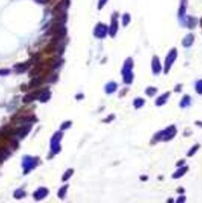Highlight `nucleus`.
Masks as SVG:
<instances>
[{
  "label": "nucleus",
  "instance_id": "39448f33",
  "mask_svg": "<svg viewBox=\"0 0 202 203\" xmlns=\"http://www.w3.org/2000/svg\"><path fill=\"white\" fill-rule=\"evenodd\" d=\"M153 72H155V74L159 73L160 70H161V66H160L159 59H157V57H155V58H153Z\"/></svg>",
  "mask_w": 202,
  "mask_h": 203
},
{
  "label": "nucleus",
  "instance_id": "f257e3e1",
  "mask_svg": "<svg viewBox=\"0 0 202 203\" xmlns=\"http://www.w3.org/2000/svg\"><path fill=\"white\" fill-rule=\"evenodd\" d=\"M176 133H177V130H176L175 126L174 125H170L167 129L155 134V138L156 141H169V140H171L173 137L175 136Z\"/></svg>",
  "mask_w": 202,
  "mask_h": 203
},
{
  "label": "nucleus",
  "instance_id": "423d86ee",
  "mask_svg": "<svg viewBox=\"0 0 202 203\" xmlns=\"http://www.w3.org/2000/svg\"><path fill=\"white\" fill-rule=\"evenodd\" d=\"M190 103H191V98L189 96H184L183 97H182V101H181V103H180V106L182 108H185V107H188L189 105H190Z\"/></svg>",
  "mask_w": 202,
  "mask_h": 203
},
{
  "label": "nucleus",
  "instance_id": "6e6552de",
  "mask_svg": "<svg viewBox=\"0 0 202 203\" xmlns=\"http://www.w3.org/2000/svg\"><path fill=\"white\" fill-rule=\"evenodd\" d=\"M195 91L198 95H202V80H199L195 83Z\"/></svg>",
  "mask_w": 202,
  "mask_h": 203
},
{
  "label": "nucleus",
  "instance_id": "9d476101",
  "mask_svg": "<svg viewBox=\"0 0 202 203\" xmlns=\"http://www.w3.org/2000/svg\"><path fill=\"white\" fill-rule=\"evenodd\" d=\"M156 92H157V89L156 88H155V87H149L148 89L146 90L147 95H148V96H151L156 94Z\"/></svg>",
  "mask_w": 202,
  "mask_h": 203
},
{
  "label": "nucleus",
  "instance_id": "2eb2a0df",
  "mask_svg": "<svg viewBox=\"0 0 202 203\" xmlns=\"http://www.w3.org/2000/svg\"><path fill=\"white\" fill-rule=\"evenodd\" d=\"M178 192H179V193H183L184 192V189H183V188H178Z\"/></svg>",
  "mask_w": 202,
  "mask_h": 203
},
{
  "label": "nucleus",
  "instance_id": "0eeeda50",
  "mask_svg": "<svg viewBox=\"0 0 202 203\" xmlns=\"http://www.w3.org/2000/svg\"><path fill=\"white\" fill-rule=\"evenodd\" d=\"M193 41H194V36L190 34V35H188L186 38H184L183 45L185 46V47H189V46H191V45H192Z\"/></svg>",
  "mask_w": 202,
  "mask_h": 203
},
{
  "label": "nucleus",
  "instance_id": "20e7f679",
  "mask_svg": "<svg viewBox=\"0 0 202 203\" xmlns=\"http://www.w3.org/2000/svg\"><path fill=\"white\" fill-rule=\"evenodd\" d=\"M169 96V93H165L164 95H162L161 96H159V97L156 99V102H155V104H156L157 106H162V105H164L165 103L167 102V100H168V97Z\"/></svg>",
  "mask_w": 202,
  "mask_h": 203
},
{
  "label": "nucleus",
  "instance_id": "ddd939ff",
  "mask_svg": "<svg viewBox=\"0 0 202 203\" xmlns=\"http://www.w3.org/2000/svg\"><path fill=\"white\" fill-rule=\"evenodd\" d=\"M195 125H199V126H201V127H202V122H199V121H197V122H195Z\"/></svg>",
  "mask_w": 202,
  "mask_h": 203
},
{
  "label": "nucleus",
  "instance_id": "f03ea898",
  "mask_svg": "<svg viewBox=\"0 0 202 203\" xmlns=\"http://www.w3.org/2000/svg\"><path fill=\"white\" fill-rule=\"evenodd\" d=\"M176 56H177V51H176L175 49L172 50V51L168 54V57L166 58V61H165V72H166V73L169 70L171 65H172L174 60L176 59Z\"/></svg>",
  "mask_w": 202,
  "mask_h": 203
},
{
  "label": "nucleus",
  "instance_id": "4468645a",
  "mask_svg": "<svg viewBox=\"0 0 202 203\" xmlns=\"http://www.w3.org/2000/svg\"><path fill=\"white\" fill-rule=\"evenodd\" d=\"M184 164V160H181V162H179V163L177 164V166H182Z\"/></svg>",
  "mask_w": 202,
  "mask_h": 203
},
{
  "label": "nucleus",
  "instance_id": "7ed1b4c3",
  "mask_svg": "<svg viewBox=\"0 0 202 203\" xmlns=\"http://www.w3.org/2000/svg\"><path fill=\"white\" fill-rule=\"evenodd\" d=\"M187 170H188V167H181L180 169H178V170L175 172V173L173 174V178L175 179H178V178H181L184 175V174L186 173Z\"/></svg>",
  "mask_w": 202,
  "mask_h": 203
},
{
  "label": "nucleus",
  "instance_id": "1a4fd4ad",
  "mask_svg": "<svg viewBox=\"0 0 202 203\" xmlns=\"http://www.w3.org/2000/svg\"><path fill=\"white\" fill-rule=\"evenodd\" d=\"M199 149V144H195V145H194L193 147L191 148L190 149V151L188 152V154H187V155L188 156H193L194 154L197 153V151Z\"/></svg>",
  "mask_w": 202,
  "mask_h": 203
},
{
  "label": "nucleus",
  "instance_id": "9b49d317",
  "mask_svg": "<svg viewBox=\"0 0 202 203\" xmlns=\"http://www.w3.org/2000/svg\"><path fill=\"white\" fill-rule=\"evenodd\" d=\"M185 7H186V5H185V0H183V2L182 3L181 5V9H180V17H183L184 13H185Z\"/></svg>",
  "mask_w": 202,
  "mask_h": 203
},
{
  "label": "nucleus",
  "instance_id": "f8f14e48",
  "mask_svg": "<svg viewBox=\"0 0 202 203\" xmlns=\"http://www.w3.org/2000/svg\"><path fill=\"white\" fill-rule=\"evenodd\" d=\"M185 201V196H180L177 202H184Z\"/></svg>",
  "mask_w": 202,
  "mask_h": 203
}]
</instances>
